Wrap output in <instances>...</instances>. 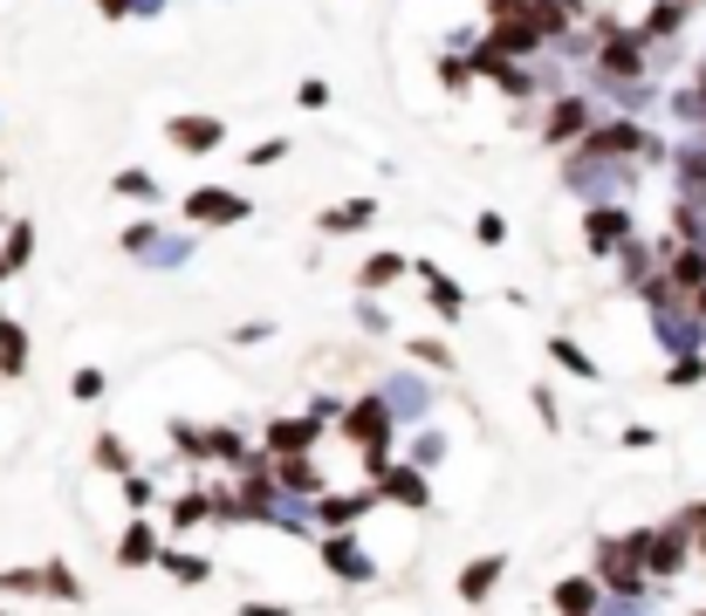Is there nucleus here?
<instances>
[{
    "label": "nucleus",
    "instance_id": "1",
    "mask_svg": "<svg viewBox=\"0 0 706 616\" xmlns=\"http://www.w3.org/2000/svg\"><path fill=\"white\" fill-rule=\"evenodd\" d=\"M336 432L364 452V473H377V466L391 460V445H399V418L384 411V397H377V391H364V397H343V418H336Z\"/></svg>",
    "mask_w": 706,
    "mask_h": 616
},
{
    "label": "nucleus",
    "instance_id": "2",
    "mask_svg": "<svg viewBox=\"0 0 706 616\" xmlns=\"http://www.w3.org/2000/svg\"><path fill=\"white\" fill-rule=\"evenodd\" d=\"M172 445L192 466H233V473H241L248 452H254L241 425H192V418H172Z\"/></svg>",
    "mask_w": 706,
    "mask_h": 616
},
{
    "label": "nucleus",
    "instance_id": "3",
    "mask_svg": "<svg viewBox=\"0 0 706 616\" xmlns=\"http://www.w3.org/2000/svg\"><path fill=\"white\" fill-rule=\"evenodd\" d=\"M638 555H645V575H652V589H665V583H679V575L693 568V534L679 527V521H658V527H638Z\"/></svg>",
    "mask_w": 706,
    "mask_h": 616
},
{
    "label": "nucleus",
    "instance_id": "4",
    "mask_svg": "<svg viewBox=\"0 0 706 616\" xmlns=\"http://www.w3.org/2000/svg\"><path fill=\"white\" fill-rule=\"evenodd\" d=\"M371 501L377 507H399V514H433V479H425L412 460L391 452V460L371 473Z\"/></svg>",
    "mask_w": 706,
    "mask_h": 616
},
{
    "label": "nucleus",
    "instance_id": "5",
    "mask_svg": "<svg viewBox=\"0 0 706 616\" xmlns=\"http://www.w3.org/2000/svg\"><path fill=\"white\" fill-rule=\"evenodd\" d=\"M591 123H597V97L591 90H563V97H548L542 103V144L548 151H569V144H583L591 138Z\"/></svg>",
    "mask_w": 706,
    "mask_h": 616
},
{
    "label": "nucleus",
    "instance_id": "6",
    "mask_svg": "<svg viewBox=\"0 0 706 616\" xmlns=\"http://www.w3.org/2000/svg\"><path fill=\"white\" fill-rule=\"evenodd\" d=\"M371 391L384 397V411H391L399 425H425V418H433V404H440V391H433L425 370H384Z\"/></svg>",
    "mask_w": 706,
    "mask_h": 616
},
{
    "label": "nucleus",
    "instance_id": "7",
    "mask_svg": "<svg viewBox=\"0 0 706 616\" xmlns=\"http://www.w3.org/2000/svg\"><path fill=\"white\" fill-rule=\"evenodd\" d=\"M316 562L336 575V583H350V589L377 583V555L364 548V534H357V527H343V534H316Z\"/></svg>",
    "mask_w": 706,
    "mask_h": 616
},
{
    "label": "nucleus",
    "instance_id": "8",
    "mask_svg": "<svg viewBox=\"0 0 706 616\" xmlns=\"http://www.w3.org/2000/svg\"><path fill=\"white\" fill-rule=\"evenodd\" d=\"M645 315H652V336H658V350H665V356L706 350V322L686 309V295H665V302H652Z\"/></svg>",
    "mask_w": 706,
    "mask_h": 616
},
{
    "label": "nucleus",
    "instance_id": "9",
    "mask_svg": "<svg viewBox=\"0 0 706 616\" xmlns=\"http://www.w3.org/2000/svg\"><path fill=\"white\" fill-rule=\"evenodd\" d=\"M0 596H56V603H83L69 562H42V568H0Z\"/></svg>",
    "mask_w": 706,
    "mask_h": 616
},
{
    "label": "nucleus",
    "instance_id": "10",
    "mask_svg": "<svg viewBox=\"0 0 706 616\" xmlns=\"http://www.w3.org/2000/svg\"><path fill=\"white\" fill-rule=\"evenodd\" d=\"M248 220H254V199L248 192H226V185L185 192V226H248Z\"/></svg>",
    "mask_w": 706,
    "mask_h": 616
},
{
    "label": "nucleus",
    "instance_id": "11",
    "mask_svg": "<svg viewBox=\"0 0 706 616\" xmlns=\"http://www.w3.org/2000/svg\"><path fill=\"white\" fill-rule=\"evenodd\" d=\"M638 233V213L624 199H604V205H583V246L591 254H617L624 240Z\"/></svg>",
    "mask_w": 706,
    "mask_h": 616
},
{
    "label": "nucleus",
    "instance_id": "12",
    "mask_svg": "<svg viewBox=\"0 0 706 616\" xmlns=\"http://www.w3.org/2000/svg\"><path fill=\"white\" fill-rule=\"evenodd\" d=\"M323 432H330L323 418H309V411H289V418H268V425H261V452H268V460H295V452H316Z\"/></svg>",
    "mask_w": 706,
    "mask_h": 616
},
{
    "label": "nucleus",
    "instance_id": "13",
    "mask_svg": "<svg viewBox=\"0 0 706 616\" xmlns=\"http://www.w3.org/2000/svg\"><path fill=\"white\" fill-rule=\"evenodd\" d=\"M165 138H172V151H185V158H206V151L226 144V123H220L213 110H179V117L165 123Z\"/></svg>",
    "mask_w": 706,
    "mask_h": 616
},
{
    "label": "nucleus",
    "instance_id": "14",
    "mask_svg": "<svg viewBox=\"0 0 706 616\" xmlns=\"http://www.w3.org/2000/svg\"><path fill=\"white\" fill-rule=\"evenodd\" d=\"M377 501H371V486H357V493H316L309 501V514H316V534H343V527H364V514H371Z\"/></svg>",
    "mask_w": 706,
    "mask_h": 616
},
{
    "label": "nucleus",
    "instance_id": "15",
    "mask_svg": "<svg viewBox=\"0 0 706 616\" xmlns=\"http://www.w3.org/2000/svg\"><path fill=\"white\" fill-rule=\"evenodd\" d=\"M412 274H418V287H425V302H433L440 322H466V287L440 261H412Z\"/></svg>",
    "mask_w": 706,
    "mask_h": 616
},
{
    "label": "nucleus",
    "instance_id": "16",
    "mask_svg": "<svg viewBox=\"0 0 706 616\" xmlns=\"http://www.w3.org/2000/svg\"><path fill=\"white\" fill-rule=\"evenodd\" d=\"M693 14H699L693 0H652L645 21H632V28H638L645 49H665V41H679V34H686V21H693Z\"/></svg>",
    "mask_w": 706,
    "mask_h": 616
},
{
    "label": "nucleus",
    "instance_id": "17",
    "mask_svg": "<svg viewBox=\"0 0 706 616\" xmlns=\"http://www.w3.org/2000/svg\"><path fill=\"white\" fill-rule=\"evenodd\" d=\"M268 473H274V486H282L289 501H316V493H330V479H323V466H316V452H295V460H268Z\"/></svg>",
    "mask_w": 706,
    "mask_h": 616
},
{
    "label": "nucleus",
    "instance_id": "18",
    "mask_svg": "<svg viewBox=\"0 0 706 616\" xmlns=\"http://www.w3.org/2000/svg\"><path fill=\"white\" fill-rule=\"evenodd\" d=\"M371 226H377V199H371V192L336 199V205H323V213H316V233H330V240H343V233H371Z\"/></svg>",
    "mask_w": 706,
    "mask_h": 616
},
{
    "label": "nucleus",
    "instance_id": "19",
    "mask_svg": "<svg viewBox=\"0 0 706 616\" xmlns=\"http://www.w3.org/2000/svg\"><path fill=\"white\" fill-rule=\"evenodd\" d=\"M548 603H556V616H597V603H604V583L591 568H569L556 589H548Z\"/></svg>",
    "mask_w": 706,
    "mask_h": 616
},
{
    "label": "nucleus",
    "instance_id": "20",
    "mask_svg": "<svg viewBox=\"0 0 706 616\" xmlns=\"http://www.w3.org/2000/svg\"><path fill=\"white\" fill-rule=\"evenodd\" d=\"M159 548H165V534L151 527V514H131V527L117 534V568H151Z\"/></svg>",
    "mask_w": 706,
    "mask_h": 616
},
{
    "label": "nucleus",
    "instance_id": "21",
    "mask_svg": "<svg viewBox=\"0 0 706 616\" xmlns=\"http://www.w3.org/2000/svg\"><path fill=\"white\" fill-rule=\"evenodd\" d=\"M151 568H165L179 589H206V583H213V555H200V548H172V542L159 548V562H151Z\"/></svg>",
    "mask_w": 706,
    "mask_h": 616
},
{
    "label": "nucleus",
    "instance_id": "22",
    "mask_svg": "<svg viewBox=\"0 0 706 616\" xmlns=\"http://www.w3.org/2000/svg\"><path fill=\"white\" fill-rule=\"evenodd\" d=\"M501 575H507V555H474V562L460 568V583H453V589H460V603H474V609H481V603L501 589Z\"/></svg>",
    "mask_w": 706,
    "mask_h": 616
},
{
    "label": "nucleus",
    "instance_id": "23",
    "mask_svg": "<svg viewBox=\"0 0 706 616\" xmlns=\"http://www.w3.org/2000/svg\"><path fill=\"white\" fill-rule=\"evenodd\" d=\"M673 179H679V199L686 205H706V144L699 138L673 144Z\"/></svg>",
    "mask_w": 706,
    "mask_h": 616
},
{
    "label": "nucleus",
    "instance_id": "24",
    "mask_svg": "<svg viewBox=\"0 0 706 616\" xmlns=\"http://www.w3.org/2000/svg\"><path fill=\"white\" fill-rule=\"evenodd\" d=\"M412 274V261L399 254V246H377V254L357 267V295H384V287H399Z\"/></svg>",
    "mask_w": 706,
    "mask_h": 616
},
{
    "label": "nucleus",
    "instance_id": "25",
    "mask_svg": "<svg viewBox=\"0 0 706 616\" xmlns=\"http://www.w3.org/2000/svg\"><path fill=\"white\" fill-rule=\"evenodd\" d=\"M405 363L412 370H433V377H453V370H460V356H453L446 336H405Z\"/></svg>",
    "mask_w": 706,
    "mask_h": 616
},
{
    "label": "nucleus",
    "instance_id": "26",
    "mask_svg": "<svg viewBox=\"0 0 706 616\" xmlns=\"http://www.w3.org/2000/svg\"><path fill=\"white\" fill-rule=\"evenodd\" d=\"M548 363L569 370V377H583V384H597V377H604V363H597L591 350H583L576 336H548Z\"/></svg>",
    "mask_w": 706,
    "mask_h": 616
},
{
    "label": "nucleus",
    "instance_id": "27",
    "mask_svg": "<svg viewBox=\"0 0 706 616\" xmlns=\"http://www.w3.org/2000/svg\"><path fill=\"white\" fill-rule=\"evenodd\" d=\"M192 246H200L192 233H159L138 261H144V267H159V274H172V267H185V261H192Z\"/></svg>",
    "mask_w": 706,
    "mask_h": 616
},
{
    "label": "nucleus",
    "instance_id": "28",
    "mask_svg": "<svg viewBox=\"0 0 706 616\" xmlns=\"http://www.w3.org/2000/svg\"><path fill=\"white\" fill-rule=\"evenodd\" d=\"M399 460H412L418 473H433V466L446 460V432H440V425H418V432H412V445L399 452Z\"/></svg>",
    "mask_w": 706,
    "mask_h": 616
},
{
    "label": "nucleus",
    "instance_id": "29",
    "mask_svg": "<svg viewBox=\"0 0 706 616\" xmlns=\"http://www.w3.org/2000/svg\"><path fill=\"white\" fill-rule=\"evenodd\" d=\"M90 460H97V473H117V479H124V473H138V460H131V445L117 438V432H97V445H90Z\"/></svg>",
    "mask_w": 706,
    "mask_h": 616
},
{
    "label": "nucleus",
    "instance_id": "30",
    "mask_svg": "<svg viewBox=\"0 0 706 616\" xmlns=\"http://www.w3.org/2000/svg\"><path fill=\"white\" fill-rule=\"evenodd\" d=\"M28 370V329L0 315V377H21Z\"/></svg>",
    "mask_w": 706,
    "mask_h": 616
},
{
    "label": "nucleus",
    "instance_id": "31",
    "mask_svg": "<svg viewBox=\"0 0 706 616\" xmlns=\"http://www.w3.org/2000/svg\"><path fill=\"white\" fill-rule=\"evenodd\" d=\"M34 261V226L28 220H14L8 233H0V267H8V274H21Z\"/></svg>",
    "mask_w": 706,
    "mask_h": 616
},
{
    "label": "nucleus",
    "instance_id": "32",
    "mask_svg": "<svg viewBox=\"0 0 706 616\" xmlns=\"http://www.w3.org/2000/svg\"><path fill=\"white\" fill-rule=\"evenodd\" d=\"M117 199H131V205H159V179L144 172V164H124V172H117V185H110Z\"/></svg>",
    "mask_w": 706,
    "mask_h": 616
},
{
    "label": "nucleus",
    "instance_id": "33",
    "mask_svg": "<svg viewBox=\"0 0 706 616\" xmlns=\"http://www.w3.org/2000/svg\"><path fill=\"white\" fill-rule=\"evenodd\" d=\"M665 384H673V391H693V384H706V350L665 356Z\"/></svg>",
    "mask_w": 706,
    "mask_h": 616
},
{
    "label": "nucleus",
    "instance_id": "34",
    "mask_svg": "<svg viewBox=\"0 0 706 616\" xmlns=\"http://www.w3.org/2000/svg\"><path fill=\"white\" fill-rule=\"evenodd\" d=\"M103 391H110V377H103L97 363H83V370H75V377H69V397H75V404H97Z\"/></svg>",
    "mask_w": 706,
    "mask_h": 616
},
{
    "label": "nucleus",
    "instance_id": "35",
    "mask_svg": "<svg viewBox=\"0 0 706 616\" xmlns=\"http://www.w3.org/2000/svg\"><path fill=\"white\" fill-rule=\"evenodd\" d=\"M440 90H474V62H466V55H440Z\"/></svg>",
    "mask_w": 706,
    "mask_h": 616
},
{
    "label": "nucleus",
    "instance_id": "36",
    "mask_svg": "<svg viewBox=\"0 0 706 616\" xmlns=\"http://www.w3.org/2000/svg\"><path fill=\"white\" fill-rule=\"evenodd\" d=\"M151 240H159V220H138V226H124V233H117V246H124V254H131V261L144 254V246H151Z\"/></svg>",
    "mask_w": 706,
    "mask_h": 616
},
{
    "label": "nucleus",
    "instance_id": "37",
    "mask_svg": "<svg viewBox=\"0 0 706 616\" xmlns=\"http://www.w3.org/2000/svg\"><path fill=\"white\" fill-rule=\"evenodd\" d=\"M151 501H159V486H151L144 473H124V507H131V514H144Z\"/></svg>",
    "mask_w": 706,
    "mask_h": 616
},
{
    "label": "nucleus",
    "instance_id": "38",
    "mask_svg": "<svg viewBox=\"0 0 706 616\" xmlns=\"http://www.w3.org/2000/svg\"><path fill=\"white\" fill-rule=\"evenodd\" d=\"M289 158V138H261V144H248V172H261V164H282Z\"/></svg>",
    "mask_w": 706,
    "mask_h": 616
},
{
    "label": "nucleus",
    "instance_id": "39",
    "mask_svg": "<svg viewBox=\"0 0 706 616\" xmlns=\"http://www.w3.org/2000/svg\"><path fill=\"white\" fill-rule=\"evenodd\" d=\"M295 103H302V110H330V82H323V75H302V82H295Z\"/></svg>",
    "mask_w": 706,
    "mask_h": 616
},
{
    "label": "nucleus",
    "instance_id": "40",
    "mask_svg": "<svg viewBox=\"0 0 706 616\" xmlns=\"http://www.w3.org/2000/svg\"><path fill=\"white\" fill-rule=\"evenodd\" d=\"M528 404H535V418H542L548 432H563V411H556V391H542V384H535V397H528Z\"/></svg>",
    "mask_w": 706,
    "mask_h": 616
},
{
    "label": "nucleus",
    "instance_id": "41",
    "mask_svg": "<svg viewBox=\"0 0 706 616\" xmlns=\"http://www.w3.org/2000/svg\"><path fill=\"white\" fill-rule=\"evenodd\" d=\"M357 329H371V336H391V315H384V309L364 295V302H357Z\"/></svg>",
    "mask_w": 706,
    "mask_h": 616
},
{
    "label": "nucleus",
    "instance_id": "42",
    "mask_svg": "<svg viewBox=\"0 0 706 616\" xmlns=\"http://www.w3.org/2000/svg\"><path fill=\"white\" fill-rule=\"evenodd\" d=\"M673 521H679V527H686V534H693V548H699V542H706V501H693V507H679V514H673Z\"/></svg>",
    "mask_w": 706,
    "mask_h": 616
},
{
    "label": "nucleus",
    "instance_id": "43",
    "mask_svg": "<svg viewBox=\"0 0 706 616\" xmlns=\"http://www.w3.org/2000/svg\"><path fill=\"white\" fill-rule=\"evenodd\" d=\"M474 240H481V246H501V240H507V220H501V213H481V220H474Z\"/></svg>",
    "mask_w": 706,
    "mask_h": 616
},
{
    "label": "nucleus",
    "instance_id": "44",
    "mask_svg": "<svg viewBox=\"0 0 706 616\" xmlns=\"http://www.w3.org/2000/svg\"><path fill=\"white\" fill-rule=\"evenodd\" d=\"M652 445H658L652 425H624V452H652Z\"/></svg>",
    "mask_w": 706,
    "mask_h": 616
},
{
    "label": "nucleus",
    "instance_id": "45",
    "mask_svg": "<svg viewBox=\"0 0 706 616\" xmlns=\"http://www.w3.org/2000/svg\"><path fill=\"white\" fill-rule=\"evenodd\" d=\"M103 21H138V0H97Z\"/></svg>",
    "mask_w": 706,
    "mask_h": 616
},
{
    "label": "nucleus",
    "instance_id": "46",
    "mask_svg": "<svg viewBox=\"0 0 706 616\" xmlns=\"http://www.w3.org/2000/svg\"><path fill=\"white\" fill-rule=\"evenodd\" d=\"M241 616H295V603H261V596H248Z\"/></svg>",
    "mask_w": 706,
    "mask_h": 616
},
{
    "label": "nucleus",
    "instance_id": "47",
    "mask_svg": "<svg viewBox=\"0 0 706 616\" xmlns=\"http://www.w3.org/2000/svg\"><path fill=\"white\" fill-rule=\"evenodd\" d=\"M528 0H487V21H507V14H522Z\"/></svg>",
    "mask_w": 706,
    "mask_h": 616
},
{
    "label": "nucleus",
    "instance_id": "48",
    "mask_svg": "<svg viewBox=\"0 0 706 616\" xmlns=\"http://www.w3.org/2000/svg\"><path fill=\"white\" fill-rule=\"evenodd\" d=\"M686 309H693V315L706 322V281H699V287H693V295H686Z\"/></svg>",
    "mask_w": 706,
    "mask_h": 616
},
{
    "label": "nucleus",
    "instance_id": "49",
    "mask_svg": "<svg viewBox=\"0 0 706 616\" xmlns=\"http://www.w3.org/2000/svg\"><path fill=\"white\" fill-rule=\"evenodd\" d=\"M165 14V0H138V21H159Z\"/></svg>",
    "mask_w": 706,
    "mask_h": 616
},
{
    "label": "nucleus",
    "instance_id": "50",
    "mask_svg": "<svg viewBox=\"0 0 706 616\" xmlns=\"http://www.w3.org/2000/svg\"><path fill=\"white\" fill-rule=\"evenodd\" d=\"M693 97H699V110H706V62L693 69Z\"/></svg>",
    "mask_w": 706,
    "mask_h": 616
},
{
    "label": "nucleus",
    "instance_id": "51",
    "mask_svg": "<svg viewBox=\"0 0 706 616\" xmlns=\"http://www.w3.org/2000/svg\"><path fill=\"white\" fill-rule=\"evenodd\" d=\"M0 281H8V267H0Z\"/></svg>",
    "mask_w": 706,
    "mask_h": 616
},
{
    "label": "nucleus",
    "instance_id": "52",
    "mask_svg": "<svg viewBox=\"0 0 706 616\" xmlns=\"http://www.w3.org/2000/svg\"><path fill=\"white\" fill-rule=\"evenodd\" d=\"M693 8H706V0H693Z\"/></svg>",
    "mask_w": 706,
    "mask_h": 616
},
{
    "label": "nucleus",
    "instance_id": "53",
    "mask_svg": "<svg viewBox=\"0 0 706 616\" xmlns=\"http://www.w3.org/2000/svg\"><path fill=\"white\" fill-rule=\"evenodd\" d=\"M693 616H706V609H693Z\"/></svg>",
    "mask_w": 706,
    "mask_h": 616
},
{
    "label": "nucleus",
    "instance_id": "54",
    "mask_svg": "<svg viewBox=\"0 0 706 616\" xmlns=\"http://www.w3.org/2000/svg\"><path fill=\"white\" fill-rule=\"evenodd\" d=\"M0 616H8V609H0Z\"/></svg>",
    "mask_w": 706,
    "mask_h": 616
}]
</instances>
